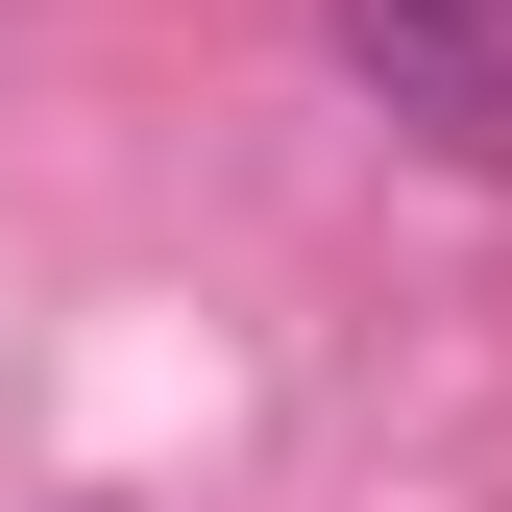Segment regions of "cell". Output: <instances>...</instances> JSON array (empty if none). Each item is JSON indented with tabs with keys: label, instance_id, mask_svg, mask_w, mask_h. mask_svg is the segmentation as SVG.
<instances>
[{
	"label": "cell",
	"instance_id": "1",
	"mask_svg": "<svg viewBox=\"0 0 512 512\" xmlns=\"http://www.w3.org/2000/svg\"><path fill=\"white\" fill-rule=\"evenodd\" d=\"M317 25L439 171H512V0H317Z\"/></svg>",
	"mask_w": 512,
	"mask_h": 512
}]
</instances>
